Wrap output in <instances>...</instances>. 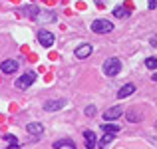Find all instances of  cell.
Instances as JSON below:
<instances>
[{
  "label": "cell",
  "mask_w": 157,
  "mask_h": 149,
  "mask_svg": "<svg viewBox=\"0 0 157 149\" xmlns=\"http://www.w3.org/2000/svg\"><path fill=\"white\" fill-rule=\"evenodd\" d=\"M84 139H86V147L88 149H94L96 147V133H94V131H90V129H86L84 131Z\"/></svg>",
  "instance_id": "obj_12"
},
{
  "label": "cell",
  "mask_w": 157,
  "mask_h": 149,
  "mask_svg": "<svg viewBox=\"0 0 157 149\" xmlns=\"http://www.w3.org/2000/svg\"><path fill=\"white\" fill-rule=\"evenodd\" d=\"M121 113H123L121 107H119V105H113V107H109V109L104 111V119H105V121H113V119H117Z\"/></svg>",
  "instance_id": "obj_6"
},
{
  "label": "cell",
  "mask_w": 157,
  "mask_h": 149,
  "mask_svg": "<svg viewBox=\"0 0 157 149\" xmlns=\"http://www.w3.org/2000/svg\"><path fill=\"white\" fill-rule=\"evenodd\" d=\"M98 2H101V0H98Z\"/></svg>",
  "instance_id": "obj_25"
},
{
  "label": "cell",
  "mask_w": 157,
  "mask_h": 149,
  "mask_svg": "<svg viewBox=\"0 0 157 149\" xmlns=\"http://www.w3.org/2000/svg\"><path fill=\"white\" fill-rule=\"evenodd\" d=\"M104 127V131H107V133H115V131H119V125H109V123H105V125H101Z\"/></svg>",
  "instance_id": "obj_20"
},
{
  "label": "cell",
  "mask_w": 157,
  "mask_h": 149,
  "mask_svg": "<svg viewBox=\"0 0 157 149\" xmlns=\"http://www.w3.org/2000/svg\"><path fill=\"white\" fill-rule=\"evenodd\" d=\"M74 54H76V58H80V60L88 58L90 54H92V44H82V46H78Z\"/></svg>",
  "instance_id": "obj_11"
},
{
  "label": "cell",
  "mask_w": 157,
  "mask_h": 149,
  "mask_svg": "<svg viewBox=\"0 0 157 149\" xmlns=\"http://www.w3.org/2000/svg\"><path fill=\"white\" fill-rule=\"evenodd\" d=\"M147 6H149V10H155V8H157V0H149Z\"/></svg>",
  "instance_id": "obj_22"
},
{
  "label": "cell",
  "mask_w": 157,
  "mask_h": 149,
  "mask_svg": "<svg viewBox=\"0 0 157 149\" xmlns=\"http://www.w3.org/2000/svg\"><path fill=\"white\" fill-rule=\"evenodd\" d=\"M4 141H8V145H12V147H18V139H16V135H12V133H6L4 135Z\"/></svg>",
  "instance_id": "obj_17"
},
{
  "label": "cell",
  "mask_w": 157,
  "mask_h": 149,
  "mask_svg": "<svg viewBox=\"0 0 157 149\" xmlns=\"http://www.w3.org/2000/svg\"><path fill=\"white\" fill-rule=\"evenodd\" d=\"M133 92H135V86H133V84H125V86H123V88L117 92V97H119V99H125V97H129Z\"/></svg>",
  "instance_id": "obj_13"
},
{
  "label": "cell",
  "mask_w": 157,
  "mask_h": 149,
  "mask_svg": "<svg viewBox=\"0 0 157 149\" xmlns=\"http://www.w3.org/2000/svg\"><path fill=\"white\" fill-rule=\"evenodd\" d=\"M18 62L16 60H4V62H0V70H2L4 74H14L16 70H18Z\"/></svg>",
  "instance_id": "obj_7"
},
{
  "label": "cell",
  "mask_w": 157,
  "mask_h": 149,
  "mask_svg": "<svg viewBox=\"0 0 157 149\" xmlns=\"http://www.w3.org/2000/svg\"><path fill=\"white\" fill-rule=\"evenodd\" d=\"M34 82H36V74L34 72H26V74H22V76L16 80V88L18 90H26V88H30Z\"/></svg>",
  "instance_id": "obj_3"
},
{
  "label": "cell",
  "mask_w": 157,
  "mask_h": 149,
  "mask_svg": "<svg viewBox=\"0 0 157 149\" xmlns=\"http://www.w3.org/2000/svg\"><path fill=\"white\" fill-rule=\"evenodd\" d=\"M145 66L149 70H157V58H147V60H145Z\"/></svg>",
  "instance_id": "obj_19"
},
{
  "label": "cell",
  "mask_w": 157,
  "mask_h": 149,
  "mask_svg": "<svg viewBox=\"0 0 157 149\" xmlns=\"http://www.w3.org/2000/svg\"><path fill=\"white\" fill-rule=\"evenodd\" d=\"M54 147L56 149H62V147H70V149H76V145H74L72 139H60V141L54 143Z\"/></svg>",
  "instance_id": "obj_14"
},
{
  "label": "cell",
  "mask_w": 157,
  "mask_h": 149,
  "mask_svg": "<svg viewBox=\"0 0 157 149\" xmlns=\"http://www.w3.org/2000/svg\"><path fill=\"white\" fill-rule=\"evenodd\" d=\"M20 12H22L24 16H28V18H32V20H36V16L40 14V10H38V6H36V4H28V6H22V8H20Z\"/></svg>",
  "instance_id": "obj_10"
},
{
  "label": "cell",
  "mask_w": 157,
  "mask_h": 149,
  "mask_svg": "<svg viewBox=\"0 0 157 149\" xmlns=\"http://www.w3.org/2000/svg\"><path fill=\"white\" fill-rule=\"evenodd\" d=\"M111 141H113V135H111V133H107V131H105V135H104V137L100 139V143H98V145H100L101 149H105V147L109 145Z\"/></svg>",
  "instance_id": "obj_15"
},
{
  "label": "cell",
  "mask_w": 157,
  "mask_h": 149,
  "mask_svg": "<svg viewBox=\"0 0 157 149\" xmlns=\"http://www.w3.org/2000/svg\"><path fill=\"white\" fill-rule=\"evenodd\" d=\"M121 72V62H119V58H109V60L104 62V74L109 78L117 76V74Z\"/></svg>",
  "instance_id": "obj_1"
},
{
  "label": "cell",
  "mask_w": 157,
  "mask_h": 149,
  "mask_svg": "<svg viewBox=\"0 0 157 149\" xmlns=\"http://www.w3.org/2000/svg\"><path fill=\"white\" fill-rule=\"evenodd\" d=\"M149 44H151V46H153V48H157V36H153V38L149 40Z\"/></svg>",
  "instance_id": "obj_23"
},
{
  "label": "cell",
  "mask_w": 157,
  "mask_h": 149,
  "mask_svg": "<svg viewBox=\"0 0 157 149\" xmlns=\"http://www.w3.org/2000/svg\"><path fill=\"white\" fill-rule=\"evenodd\" d=\"M86 115H88V117H94V115H96V105H88L86 107Z\"/></svg>",
  "instance_id": "obj_21"
},
{
  "label": "cell",
  "mask_w": 157,
  "mask_h": 149,
  "mask_svg": "<svg viewBox=\"0 0 157 149\" xmlns=\"http://www.w3.org/2000/svg\"><path fill=\"white\" fill-rule=\"evenodd\" d=\"M54 40H56V38H54V34L50 30H38V42L42 44V46H46V48L52 46Z\"/></svg>",
  "instance_id": "obj_4"
},
{
  "label": "cell",
  "mask_w": 157,
  "mask_h": 149,
  "mask_svg": "<svg viewBox=\"0 0 157 149\" xmlns=\"http://www.w3.org/2000/svg\"><path fill=\"white\" fill-rule=\"evenodd\" d=\"M26 131L32 135V137H38V135H42V133H44V125H42V123H38V121L28 123V125H26Z\"/></svg>",
  "instance_id": "obj_9"
},
{
  "label": "cell",
  "mask_w": 157,
  "mask_h": 149,
  "mask_svg": "<svg viewBox=\"0 0 157 149\" xmlns=\"http://www.w3.org/2000/svg\"><path fill=\"white\" fill-rule=\"evenodd\" d=\"M139 119H141V115L137 111H127V121H139Z\"/></svg>",
  "instance_id": "obj_18"
},
{
  "label": "cell",
  "mask_w": 157,
  "mask_h": 149,
  "mask_svg": "<svg viewBox=\"0 0 157 149\" xmlns=\"http://www.w3.org/2000/svg\"><path fill=\"white\" fill-rule=\"evenodd\" d=\"M66 105V99H48L44 103V109L46 111H58V109H64Z\"/></svg>",
  "instance_id": "obj_5"
},
{
  "label": "cell",
  "mask_w": 157,
  "mask_h": 149,
  "mask_svg": "<svg viewBox=\"0 0 157 149\" xmlns=\"http://www.w3.org/2000/svg\"><path fill=\"white\" fill-rule=\"evenodd\" d=\"M111 30H113V24H111L109 20L100 18V20H94L92 22V32H96V34H107V32H111Z\"/></svg>",
  "instance_id": "obj_2"
},
{
  "label": "cell",
  "mask_w": 157,
  "mask_h": 149,
  "mask_svg": "<svg viewBox=\"0 0 157 149\" xmlns=\"http://www.w3.org/2000/svg\"><path fill=\"white\" fill-rule=\"evenodd\" d=\"M113 14H115V18H125L129 12H127L125 6H117V8H113Z\"/></svg>",
  "instance_id": "obj_16"
},
{
  "label": "cell",
  "mask_w": 157,
  "mask_h": 149,
  "mask_svg": "<svg viewBox=\"0 0 157 149\" xmlns=\"http://www.w3.org/2000/svg\"><path fill=\"white\" fill-rule=\"evenodd\" d=\"M56 20V14H54L52 10H46V12H40L38 16H36V22L38 24H50Z\"/></svg>",
  "instance_id": "obj_8"
},
{
  "label": "cell",
  "mask_w": 157,
  "mask_h": 149,
  "mask_svg": "<svg viewBox=\"0 0 157 149\" xmlns=\"http://www.w3.org/2000/svg\"><path fill=\"white\" fill-rule=\"evenodd\" d=\"M151 80H153V82H157V72L153 74V76H151Z\"/></svg>",
  "instance_id": "obj_24"
}]
</instances>
